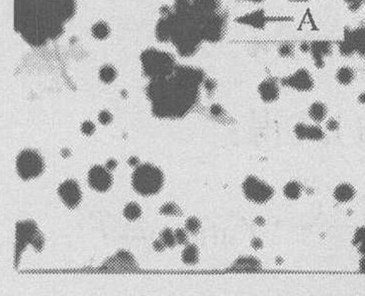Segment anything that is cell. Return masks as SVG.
I'll use <instances>...</instances> for the list:
<instances>
[{
	"instance_id": "1",
	"label": "cell",
	"mask_w": 365,
	"mask_h": 296,
	"mask_svg": "<svg viewBox=\"0 0 365 296\" xmlns=\"http://www.w3.org/2000/svg\"><path fill=\"white\" fill-rule=\"evenodd\" d=\"M203 79L200 70L176 66L171 75L154 80L149 87L154 111L162 117L185 115L197 101L198 87Z\"/></svg>"
},
{
	"instance_id": "2",
	"label": "cell",
	"mask_w": 365,
	"mask_h": 296,
	"mask_svg": "<svg viewBox=\"0 0 365 296\" xmlns=\"http://www.w3.org/2000/svg\"><path fill=\"white\" fill-rule=\"evenodd\" d=\"M142 63L145 73L153 80L171 75L176 68L171 53L156 49H149L143 52Z\"/></svg>"
},
{
	"instance_id": "3",
	"label": "cell",
	"mask_w": 365,
	"mask_h": 296,
	"mask_svg": "<svg viewBox=\"0 0 365 296\" xmlns=\"http://www.w3.org/2000/svg\"><path fill=\"white\" fill-rule=\"evenodd\" d=\"M163 184L162 173L152 165H143L137 168L133 175L135 190L143 195L155 194L160 191Z\"/></svg>"
},
{
	"instance_id": "4",
	"label": "cell",
	"mask_w": 365,
	"mask_h": 296,
	"mask_svg": "<svg viewBox=\"0 0 365 296\" xmlns=\"http://www.w3.org/2000/svg\"><path fill=\"white\" fill-rule=\"evenodd\" d=\"M243 192L251 202L263 204L273 196V188L255 175H248L243 182Z\"/></svg>"
},
{
	"instance_id": "5",
	"label": "cell",
	"mask_w": 365,
	"mask_h": 296,
	"mask_svg": "<svg viewBox=\"0 0 365 296\" xmlns=\"http://www.w3.org/2000/svg\"><path fill=\"white\" fill-rule=\"evenodd\" d=\"M16 165L19 175L26 180L37 177L44 170L43 158L32 150L23 151L17 157Z\"/></svg>"
},
{
	"instance_id": "6",
	"label": "cell",
	"mask_w": 365,
	"mask_h": 296,
	"mask_svg": "<svg viewBox=\"0 0 365 296\" xmlns=\"http://www.w3.org/2000/svg\"><path fill=\"white\" fill-rule=\"evenodd\" d=\"M202 39L211 43L222 40L226 30V20L218 13L209 16H199Z\"/></svg>"
},
{
	"instance_id": "7",
	"label": "cell",
	"mask_w": 365,
	"mask_h": 296,
	"mask_svg": "<svg viewBox=\"0 0 365 296\" xmlns=\"http://www.w3.org/2000/svg\"><path fill=\"white\" fill-rule=\"evenodd\" d=\"M282 86L291 89L307 92L314 88V79L312 74L307 69H299L288 76L281 79Z\"/></svg>"
},
{
	"instance_id": "8",
	"label": "cell",
	"mask_w": 365,
	"mask_h": 296,
	"mask_svg": "<svg viewBox=\"0 0 365 296\" xmlns=\"http://www.w3.org/2000/svg\"><path fill=\"white\" fill-rule=\"evenodd\" d=\"M42 2L51 14L58 17L64 23L74 14V0H42Z\"/></svg>"
},
{
	"instance_id": "9",
	"label": "cell",
	"mask_w": 365,
	"mask_h": 296,
	"mask_svg": "<svg viewBox=\"0 0 365 296\" xmlns=\"http://www.w3.org/2000/svg\"><path fill=\"white\" fill-rule=\"evenodd\" d=\"M59 194L62 200L70 208L78 205L81 199V192L74 180H67L59 187Z\"/></svg>"
},
{
	"instance_id": "10",
	"label": "cell",
	"mask_w": 365,
	"mask_h": 296,
	"mask_svg": "<svg viewBox=\"0 0 365 296\" xmlns=\"http://www.w3.org/2000/svg\"><path fill=\"white\" fill-rule=\"evenodd\" d=\"M88 181L94 190L105 192L112 184V177L103 167L96 166L89 171Z\"/></svg>"
},
{
	"instance_id": "11",
	"label": "cell",
	"mask_w": 365,
	"mask_h": 296,
	"mask_svg": "<svg viewBox=\"0 0 365 296\" xmlns=\"http://www.w3.org/2000/svg\"><path fill=\"white\" fill-rule=\"evenodd\" d=\"M311 53L315 66L318 69L325 67V58L332 53V45L330 41L319 40L311 43Z\"/></svg>"
},
{
	"instance_id": "12",
	"label": "cell",
	"mask_w": 365,
	"mask_h": 296,
	"mask_svg": "<svg viewBox=\"0 0 365 296\" xmlns=\"http://www.w3.org/2000/svg\"><path fill=\"white\" fill-rule=\"evenodd\" d=\"M267 21H268V18L262 9L251 11L249 13L239 16L236 19V22L239 24L249 26V27H252V28L259 29V30H262L265 28Z\"/></svg>"
},
{
	"instance_id": "13",
	"label": "cell",
	"mask_w": 365,
	"mask_h": 296,
	"mask_svg": "<svg viewBox=\"0 0 365 296\" xmlns=\"http://www.w3.org/2000/svg\"><path fill=\"white\" fill-rule=\"evenodd\" d=\"M295 136L300 140L320 141L324 138L323 130L316 125H307L304 123H298L294 127Z\"/></svg>"
},
{
	"instance_id": "14",
	"label": "cell",
	"mask_w": 365,
	"mask_h": 296,
	"mask_svg": "<svg viewBox=\"0 0 365 296\" xmlns=\"http://www.w3.org/2000/svg\"><path fill=\"white\" fill-rule=\"evenodd\" d=\"M258 92L265 103H272L279 98L280 88L274 79L266 78L259 85Z\"/></svg>"
},
{
	"instance_id": "15",
	"label": "cell",
	"mask_w": 365,
	"mask_h": 296,
	"mask_svg": "<svg viewBox=\"0 0 365 296\" xmlns=\"http://www.w3.org/2000/svg\"><path fill=\"white\" fill-rule=\"evenodd\" d=\"M345 36L351 41L355 52L360 57L365 58V25L360 26L354 30L346 28Z\"/></svg>"
},
{
	"instance_id": "16",
	"label": "cell",
	"mask_w": 365,
	"mask_h": 296,
	"mask_svg": "<svg viewBox=\"0 0 365 296\" xmlns=\"http://www.w3.org/2000/svg\"><path fill=\"white\" fill-rule=\"evenodd\" d=\"M194 12L199 16H209L217 13L220 0H191Z\"/></svg>"
},
{
	"instance_id": "17",
	"label": "cell",
	"mask_w": 365,
	"mask_h": 296,
	"mask_svg": "<svg viewBox=\"0 0 365 296\" xmlns=\"http://www.w3.org/2000/svg\"><path fill=\"white\" fill-rule=\"evenodd\" d=\"M355 196V190L354 187L347 182L340 183L336 185L333 191V197L336 201L346 203L352 200Z\"/></svg>"
},
{
	"instance_id": "18",
	"label": "cell",
	"mask_w": 365,
	"mask_h": 296,
	"mask_svg": "<svg viewBox=\"0 0 365 296\" xmlns=\"http://www.w3.org/2000/svg\"><path fill=\"white\" fill-rule=\"evenodd\" d=\"M260 267V261L252 257H241L234 264V268L237 271H258Z\"/></svg>"
},
{
	"instance_id": "19",
	"label": "cell",
	"mask_w": 365,
	"mask_h": 296,
	"mask_svg": "<svg viewBox=\"0 0 365 296\" xmlns=\"http://www.w3.org/2000/svg\"><path fill=\"white\" fill-rule=\"evenodd\" d=\"M308 113L312 120H314L315 122H321L326 118L328 114L327 106L321 101H316L311 104Z\"/></svg>"
},
{
	"instance_id": "20",
	"label": "cell",
	"mask_w": 365,
	"mask_h": 296,
	"mask_svg": "<svg viewBox=\"0 0 365 296\" xmlns=\"http://www.w3.org/2000/svg\"><path fill=\"white\" fill-rule=\"evenodd\" d=\"M355 77L354 70L349 67H342L335 73V79L342 86H349Z\"/></svg>"
},
{
	"instance_id": "21",
	"label": "cell",
	"mask_w": 365,
	"mask_h": 296,
	"mask_svg": "<svg viewBox=\"0 0 365 296\" xmlns=\"http://www.w3.org/2000/svg\"><path fill=\"white\" fill-rule=\"evenodd\" d=\"M283 193L288 199H298L302 194V186L298 181H289L283 188Z\"/></svg>"
},
{
	"instance_id": "22",
	"label": "cell",
	"mask_w": 365,
	"mask_h": 296,
	"mask_svg": "<svg viewBox=\"0 0 365 296\" xmlns=\"http://www.w3.org/2000/svg\"><path fill=\"white\" fill-rule=\"evenodd\" d=\"M182 260L188 264H194L197 262L199 260L198 248L195 245H188L182 253Z\"/></svg>"
},
{
	"instance_id": "23",
	"label": "cell",
	"mask_w": 365,
	"mask_h": 296,
	"mask_svg": "<svg viewBox=\"0 0 365 296\" xmlns=\"http://www.w3.org/2000/svg\"><path fill=\"white\" fill-rule=\"evenodd\" d=\"M91 33L95 39L105 40L110 34V28L105 22L99 21L92 26Z\"/></svg>"
},
{
	"instance_id": "24",
	"label": "cell",
	"mask_w": 365,
	"mask_h": 296,
	"mask_svg": "<svg viewBox=\"0 0 365 296\" xmlns=\"http://www.w3.org/2000/svg\"><path fill=\"white\" fill-rule=\"evenodd\" d=\"M117 76V72L115 69L112 66H104L101 68L99 71V77L105 84H110L112 82H114V79Z\"/></svg>"
},
{
	"instance_id": "25",
	"label": "cell",
	"mask_w": 365,
	"mask_h": 296,
	"mask_svg": "<svg viewBox=\"0 0 365 296\" xmlns=\"http://www.w3.org/2000/svg\"><path fill=\"white\" fill-rule=\"evenodd\" d=\"M339 45V52L343 57H350L353 53H355V49L351 43V41L348 37H344L342 41L338 43Z\"/></svg>"
},
{
	"instance_id": "26",
	"label": "cell",
	"mask_w": 365,
	"mask_h": 296,
	"mask_svg": "<svg viewBox=\"0 0 365 296\" xmlns=\"http://www.w3.org/2000/svg\"><path fill=\"white\" fill-rule=\"evenodd\" d=\"M353 245L362 255L365 254V226L356 230L353 237Z\"/></svg>"
},
{
	"instance_id": "27",
	"label": "cell",
	"mask_w": 365,
	"mask_h": 296,
	"mask_svg": "<svg viewBox=\"0 0 365 296\" xmlns=\"http://www.w3.org/2000/svg\"><path fill=\"white\" fill-rule=\"evenodd\" d=\"M141 213H142L141 208H139V206L136 203H129L124 209L125 217L129 220L138 219L139 217V215H141Z\"/></svg>"
},
{
	"instance_id": "28",
	"label": "cell",
	"mask_w": 365,
	"mask_h": 296,
	"mask_svg": "<svg viewBox=\"0 0 365 296\" xmlns=\"http://www.w3.org/2000/svg\"><path fill=\"white\" fill-rule=\"evenodd\" d=\"M294 52H295V48L293 44L289 42L282 43L277 49L278 55L281 58H291L294 55Z\"/></svg>"
},
{
	"instance_id": "29",
	"label": "cell",
	"mask_w": 365,
	"mask_h": 296,
	"mask_svg": "<svg viewBox=\"0 0 365 296\" xmlns=\"http://www.w3.org/2000/svg\"><path fill=\"white\" fill-rule=\"evenodd\" d=\"M161 240L166 247H174L176 243V239L174 233L171 229H164L161 233Z\"/></svg>"
},
{
	"instance_id": "30",
	"label": "cell",
	"mask_w": 365,
	"mask_h": 296,
	"mask_svg": "<svg viewBox=\"0 0 365 296\" xmlns=\"http://www.w3.org/2000/svg\"><path fill=\"white\" fill-rule=\"evenodd\" d=\"M185 227H186V230L190 232L191 234H197L200 231L201 223L196 217H190L186 220Z\"/></svg>"
},
{
	"instance_id": "31",
	"label": "cell",
	"mask_w": 365,
	"mask_h": 296,
	"mask_svg": "<svg viewBox=\"0 0 365 296\" xmlns=\"http://www.w3.org/2000/svg\"><path fill=\"white\" fill-rule=\"evenodd\" d=\"M160 213L163 215H179L181 213V210L179 207L174 203H166L164 204L161 209Z\"/></svg>"
},
{
	"instance_id": "32",
	"label": "cell",
	"mask_w": 365,
	"mask_h": 296,
	"mask_svg": "<svg viewBox=\"0 0 365 296\" xmlns=\"http://www.w3.org/2000/svg\"><path fill=\"white\" fill-rule=\"evenodd\" d=\"M344 1L348 4V9L351 12H356L362 6L364 0H344Z\"/></svg>"
},
{
	"instance_id": "33",
	"label": "cell",
	"mask_w": 365,
	"mask_h": 296,
	"mask_svg": "<svg viewBox=\"0 0 365 296\" xmlns=\"http://www.w3.org/2000/svg\"><path fill=\"white\" fill-rule=\"evenodd\" d=\"M95 131V126L92 122L90 121H86L81 125V132L84 134V135H92Z\"/></svg>"
},
{
	"instance_id": "34",
	"label": "cell",
	"mask_w": 365,
	"mask_h": 296,
	"mask_svg": "<svg viewBox=\"0 0 365 296\" xmlns=\"http://www.w3.org/2000/svg\"><path fill=\"white\" fill-rule=\"evenodd\" d=\"M175 239H176V243L180 245H184L187 243V234L183 229H177L174 232Z\"/></svg>"
},
{
	"instance_id": "35",
	"label": "cell",
	"mask_w": 365,
	"mask_h": 296,
	"mask_svg": "<svg viewBox=\"0 0 365 296\" xmlns=\"http://www.w3.org/2000/svg\"><path fill=\"white\" fill-rule=\"evenodd\" d=\"M204 87L206 88L208 94L211 95L216 90L217 84H216V82H215L214 79L207 78V79H205V82H204Z\"/></svg>"
},
{
	"instance_id": "36",
	"label": "cell",
	"mask_w": 365,
	"mask_h": 296,
	"mask_svg": "<svg viewBox=\"0 0 365 296\" xmlns=\"http://www.w3.org/2000/svg\"><path fill=\"white\" fill-rule=\"evenodd\" d=\"M224 108H223V107L220 105V104H218V103H216V104H213L212 106H211V108H210V112H211V114L213 115V116H215V117H221L223 114H224Z\"/></svg>"
},
{
	"instance_id": "37",
	"label": "cell",
	"mask_w": 365,
	"mask_h": 296,
	"mask_svg": "<svg viewBox=\"0 0 365 296\" xmlns=\"http://www.w3.org/2000/svg\"><path fill=\"white\" fill-rule=\"evenodd\" d=\"M98 119H99V121H100L101 124L107 125V124H109L112 121V115L108 111H101L99 113Z\"/></svg>"
},
{
	"instance_id": "38",
	"label": "cell",
	"mask_w": 365,
	"mask_h": 296,
	"mask_svg": "<svg viewBox=\"0 0 365 296\" xmlns=\"http://www.w3.org/2000/svg\"><path fill=\"white\" fill-rule=\"evenodd\" d=\"M327 128L330 131H336V130H338L340 128V123H339V121L336 120V119L330 118L327 122Z\"/></svg>"
},
{
	"instance_id": "39",
	"label": "cell",
	"mask_w": 365,
	"mask_h": 296,
	"mask_svg": "<svg viewBox=\"0 0 365 296\" xmlns=\"http://www.w3.org/2000/svg\"><path fill=\"white\" fill-rule=\"evenodd\" d=\"M262 246H263V242H262L261 239L257 238V237L252 239V241H251V247L252 248L256 249V250H260V249L262 248Z\"/></svg>"
},
{
	"instance_id": "40",
	"label": "cell",
	"mask_w": 365,
	"mask_h": 296,
	"mask_svg": "<svg viewBox=\"0 0 365 296\" xmlns=\"http://www.w3.org/2000/svg\"><path fill=\"white\" fill-rule=\"evenodd\" d=\"M165 247H166V246L164 245V243H163V241H162V240H156V241L155 242V243H154V248H155V250L157 251V252H162V251L164 250Z\"/></svg>"
},
{
	"instance_id": "41",
	"label": "cell",
	"mask_w": 365,
	"mask_h": 296,
	"mask_svg": "<svg viewBox=\"0 0 365 296\" xmlns=\"http://www.w3.org/2000/svg\"><path fill=\"white\" fill-rule=\"evenodd\" d=\"M299 48L303 52H311V43L303 42V43H301Z\"/></svg>"
},
{
	"instance_id": "42",
	"label": "cell",
	"mask_w": 365,
	"mask_h": 296,
	"mask_svg": "<svg viewBox=\"0 0 365 296\" xmlns=\"http://www.w3.org/2000/svg\"><path fill=\"white\" fill-rule=\"evenodd\" d=\"M106 167L108 170H114L117 167V161L113 158H111L106 163Z\"/></svg>"
},
{
	"instance_id": "43",
	"label": "cell",
	"mask_w": 365,
	"mask_h": 296,
	"mask_svg": "<svg viewBox=\"0 0 365 296\" xmlns=\"http://www.w3.org/2000/svg\"><path fill=\"white\" fill-rule=\"evenodd\" d=\"M128 164L130 165V166H132V167H136V166H138V164H139V159L137 158V157H131V158H129V160H128Z\"/></svg>"
},
{
	"instance_id": "44",
	"label": "cell",
	"mask_w": 365,
	"mask_h": 296,
	"mask_svg": "<svg viewBox=\"0 0 365 296\" xmlns=\"http://www.w3.org/2000/svg\"><path fill=\"white\" fill-rule=\"evenodd\" d=\"M358 102L361 104H365V92H362L358 95Z\"/></svg>"
},
{
	"instance_id": "45",
	"label": "cell",
	"mask_w": 365,
	"mask_h": 296,
	"mask_svg": "<svg viewBox=\"0 0 365 296\" xmlns=\"http://www.w3.org/2000/svg\"><path fill=\"white\" fill-rule=\"evenodd\" d=\"M62 156H63L65 158H67V157H69L70 156V152L68 149H65V150L62 151Z\"/></svg>"
},
{
	"instance_id": "46",
	"label": "cell",
	"mask_w": 365,
	"mask_h": 296,
	"mask_svg": "<svg viewBox=\"0 0 365 296\" xmlns=\"http://www.w3.org/2000/svg\"><path fill=\"white\" fill-rule=\"evenodd\" d=\"M256 223L258 225H264V219L262 217H257L256 219Z\"/></svg>"
},
{
	"instance_id": "47",
	"label": "cell",
	"mask_w": 365,
	"mask_h": 296,
	"mask_svg": "<svg viewBox=\"0 0 365 296\" xmlns=\"http://www.w3.org/2000/svg\"><path fill=\"white\" fill-rule=\"evenodd\" d=\"M246 1H248V2H254V3H260V2H262L263 0H246Z\"/></svg>"
},
{
	"instance_id": "48",
	"label": "cell",
	"mask_w": 365,
	"mask_h": 296,
	"mask_svg": "<svg viewBox=\"0 0 365 296\" xmlns=\"http://www.w3.org/2000/svg\"><path fill=\"white\" fill-rule=\"evenodd\" d=\"M290 1H293V2H300V3H302V2H307V1H309V0H290Z\"/></svg>"
}]
</instances>
